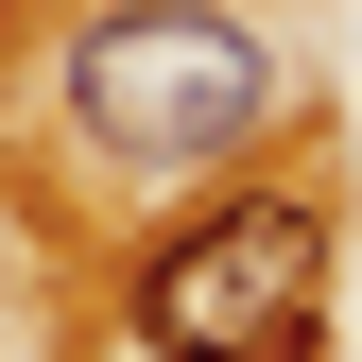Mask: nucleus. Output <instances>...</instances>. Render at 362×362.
Returning <instances> with one entry per match:
<instances>
[{"label": "nucleus", "mask_w": 362, "mask_h": 362, "mask_svg": "<svg viewBox=\"0 0 362 362\" xmlns=\"http://www.w3.org/2000/svg\"><path fill=\"white\" fill-rule=\"evenodd\" d=\"M52 104L121 173H224L276 121V52H259L242 0H121V18H86L52 52Z\"/></svg>", "instance_id": "1"}, {"label": "nucleus", "mask_w": 362, "mask_h": 362, "mask_svg": "<svg viewBox=\"0 0 362 362\" xmlns=\"http://www.w3.org/2000/svg\"><path fill=\"white\" fill-rule=\"evenodd\" d=\"M121 328H139L156 362H293L310 328H328V207H293V190H207L190 224L139 242Z\"/></svg>", "instance_id": "2"}, {"label": "nucleus", "mask_w": 362, "mask_h": 362, "mask_svg": "<svg viewBox=\"0 0 362 362\" xmlns=\"http://www.w3.org/2000/svg\"><path fill=\"white\" fill-rule=\"evenodd\" d=\"M293 362H310V345H293Z\"/></svg>", "instance_id": "3"}]
</instances>
